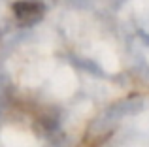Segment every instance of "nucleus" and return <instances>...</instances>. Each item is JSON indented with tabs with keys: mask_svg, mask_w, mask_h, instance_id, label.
Wrapping results in <instances>:
<instances>
[{
	"mask_svg": "<svg viewBox=\"0 0 149 147\" xmlns=\"http://www.w3.org/2000/svg\"><path fill=\"white\" fill-rule=\"evenodd\" d=\"M13 15L15 21L23 26L36 25L45 15V6L38 0H19L13 2Z\"/></svg>",
	"mask_w": 149,
	"mask_h": 147,
	"instance_id": "obj_1",
	"label": "nucleus"
}]
</instances>
